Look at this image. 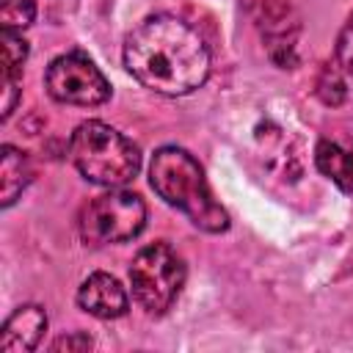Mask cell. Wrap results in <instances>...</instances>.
I'll return each instance as SVG.
<instances>
[{
    "mask_svg": "<svg viewBox=\"0 0 353 353\" xmlns=\"http://www.w3.org/2000/svg\"><path fill=\"white\" fill-rule=\"evenodd\" d=\"M127 72L149 91L185 97L204 85L210 50L201 33L174 14L146 17L124 41Z\"/></svg>",
    "mask_w": 353,
    "mask_h": 353,
    "instance_id": "6da1fadb",
    "label": "cell"
},
{
    "mask_svg": "<svg viewBox=\"0 0 353 353\" xmlns=\"http://www.w3.org/2000/svg\"><path fill=\"white\" fill-rule=\"evenodd\" d=\"M149 182L168 207L188 215V221L201 232L218 234L229 229L226 210L212 199L201 165L185 149L179 146L157 149L149 165Z\"/></svg>",
    "mask_w": 353,
    "mask_h": 353,
    "instance_id": "7a4b0ae2",
    "label": "cell"
},
{
    "mask_svg": "<svg viewBox=\"0 0 353 353\" xmlns=\"http://www.w3.org/2000/svg\"><path fill=\"white\" fill-rule=\"evenodd\" d=\"M69 157L88 182L102 188H119L130 182L141 168L138 146L97 119L77 124L69 141Z\"/></svg>",
    "mask_w": 353,
    "mask_h": 353,
    "instance_id": "3957f363",
    "label": "cell"
},
{
    "mask_svg": "<svg viewBox=\"0 0 353 353\" xmlns=\"http://www.w3.org/2000/svg\"><path fill=\"white\" fill-rule=\"evenodd\" d=\"M132 295L146 314H165L185 284V262L168 243L141 248L130 265Z\"/></svg>",
    "mask_w": 353,
    "mask_h": 353,
    "instance_id": "277c9868",
    "label": "cell"
},
{
    "mask_svg": "<svg viewBox=\"0 0 353 353\" xmlns=\"http://www.w3.org/2000/svg\"><path fill=\"white\" fill-rule=\"evenodd\" d=\"M146 226V204L132 190H110L97 196L80 215V237L85 245L127 243Z\"/></svg>",
    "mask_w": 353,
    "mask_h": 353,
    "instance_id": "5b68a950",
    "label": "cell"
},
{
    "mask_svg": "<svg viewBox=\"0 0 353 353\" xmlns=\"http://www.w3.org/2000/svg\"><path fill=\"white\" fill-rule=\"evenodd\" d=\"M47 91L52 99L63 105L94 108L110 99V83L99 72V66L83 52H66L55 58L47 69Z\"/></svg>",
    "mask_w": 353,
    "mask_h": 353,
    "instance_id": "8992f818",
    "label": "cell"
},
{
    "mask_svg": "<svg viewBox=\"0 0 353 353\" xmlns=\"http://www.w3.org/2000/svg\"><path fill=\"white\" fill-rule=\"evenodd\" d=\"M251 19L262 30L270 58L281 66L290 69L295 63V33H298V19L290 8L287 0H245Z\"/></svg>",
    "mask_w": 353,
    "mask_h": 353,
    "instance_id": "52a82bcc",
    "label": "cell"
},
{
    "mask_svg": "<svg viewBox=\"0 0 353 353\" xmlns=\"http://www.w3.org/2000/svg\"><path fill=\"white\" fill-rule=\"evenodd\" d=\"M77 306L99 320H116L127 314V290L110 273H91L77 290Z\"/></svg>",
    "mask_w": 353,
    "mask_h": 353,
    "instance_id": "ba28073f",
    "label": "cell"
},
{
    "mask_svg": "<svg viewBox=\"0 0 353 353\" xmlns=\"http://www.w3.org/2000/svg\"><path fill=\"white\" fill-rule=\"evenodd\" d=\"M47 331V312L36 303L19 306L3 325L0 350L3 353H28L33 350Z\"/></svg>",
    "mask_w": 353,
    "mask_h": 353,
    "instance_id": "9c48e42d",
    "label": "cell"
},
{
    "mask_svg": "<svg viewBox=\"0 0 353 353\" xmlns=\"http://www.w3.org/2000/svg\"><path fill=\"white\" fill-rule=\"evenodd\" d=\"M33 176V168L25 157V152L14 149V146H3V154H0V204L3 207H11L19 193L28 188Z\"/></svg>",
    "mask_w": 353,
    "mask_h": 353,
    "instance_id": "30bf717a",
    "label": "cell"
},
{
    "mask_svg": "<svg viewBox=\"0 0 353 353\" xmlns=\"http://www.w3.org/2000/svg\"><path fill=\"white\" fill-rule=\"evenodd\" d=\"M317 168L345 193H353V154L334 141H320L314 149Z\"/></svg>",
    "mask_w": 353,
    "mask_h": 353,
    "instance_id": "8fae6325",
    "label": "cell"
},
{
    "mask_svg": "<svg viewBox=\"0 0 353 353\" xmlns=\"http://www.w3.org/2000/svg\"><path fill=\"white\" fill-rule=\"evenodd\" d=\"M36 19V0H0L3 33H22Z\"/></svg>",
    "mask_w": 353,
    "mask_h": 353,
    "instance_id": "7c38bea8",
    "label": "cell"
},
{
    "mask_svg": "<svg viewBox=\"0 0 353 353\" xmlns=\"http://www.w3.org/2000/svg\"><path fill=\"white\" fill-rule=\"evenodd\" d=\"M28 58V41L19 33H3V74L19 77Z\"/></svg>",
    "mask_w": 353,
    "mask_h": 353,
    "instance_id": "4fadbf2b",
    "label": "cell"
},
{
    "mask_svg": "<svg viewBox=\"0 0 353 353\" xmlns=\"http://www.w3.org/2000/svg\"><path fill=\"white\" fill-rule=\"evenodd\" d=\"M317 97L325 102V105H342V99H345V80H342V74H339V69H334V66H323L320 69V74H317Z\"/></svg>",
    "mask_w": 353,
    "mask_h": 353,
    "instance_id": "5bb4252c",
    "label": "cell"
},
{
    "mask_svg": "<svg viewBox=\"0 0 353 353\" xmlns=\"http://www.w3.org/2000/svg\"><path fill=\"white\" fill-rule=\"evenodd\" d=\"M336 66L347 74H353V14L347 17V22L339 30L336 39Z\"/></svg>",
    "mask_w": 353,
    "mask_h": 353,
    "instance_id": "9a60e30c",
    "label": "cell"
},
{
    "mask_svg": "<svg viewBox=\"0 0 353 353\" xmlns=\"http://www.w3.org/2000/svg\"><path fill=\"white\" fill-rule=\"evenodd\" d=\"M19 99V77L3 74V119H8Z\"/></svg>",
    "mask_w": 353,
    "mask_h": 353,
    "instance_id": "2e32d148",
    "label": "cell"
},
{
    "mask_svg": "<svg viewBox=\"0 0 353 353\" xmlns=\"http://www.w3.org/2000/svg\"><path fill=\"white\" fill-rule=\"evenodd\" d=\"M91 345H94L91 336L83 334V331H77V334H72V336L55 339V342H52V350H88Z\"/></svg>",
    "mask_w": 353,
    "mask_h": 353,
    "instance_id": "e0dca14e",
    "label": "cell"
}]
</instances>
